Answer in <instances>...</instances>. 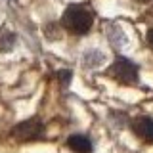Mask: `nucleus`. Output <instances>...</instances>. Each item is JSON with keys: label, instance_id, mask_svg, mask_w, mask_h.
<instances>
[{"label": "nucleus", "instance_id": "obj_1", "mask_svg": "<svg viewBox=\"0 0 153 153\" xmlns=\"http://www.w3.org/2000/svg\"><path fill=\"white\" fill-rule=\"evenodd\" d=\"M92 23L94 16L90 13V10L84 6H76V4H71L61 17V25L73 35H86L92 29Z\"/></svg>", "mask_w": 153, "mask_h": 153}, {"label": "nucleus", "instance_id": "obj_2", "mask_svg": "<svg viewBox=\"0 0 153 153\" xmlns=\"http://www.w3.org/2000/svg\"><path fill=\"white\" fill-rule=\"evenodd\" d=\"M109 75L121 84H136L138 82V65L128 57L119 56L115 63L109 67Z\"/></svg>", "mask_w": 153, "mask_h": 153}, {"label": "nucleus", "instance_id": "obj_3", "mask_svg": "<svg viewBox=\"0 0 153 153\" xmlns=\"http://www.w3.org/2000/svg\"><path fill=\"white\" fill-rule=\"evenodd\" d=\"M42 132H44V126L38 119H29V121H23L12 128V136L19 142L38 140V138H42Z\"/></svg>", "mask_w": 153, "mask_h": 153}, {"label": "nucleus", "instance_id": "obj_4", "mask_svg": "<svg viewBox=\"0 0 153 153\" xmlns=\"http://www.w3.org/2000/svg\"><path fill=\"white\" fill-rule=\"evenodd\" d=\"M132 130L142 142L153 143V119L151 117H146V115L136 117L132 121Z\"/></svg>", "mask_w": 153, "mask_h": 153}, {"label": "nucleus", "instance_id": "obj_5", "mask_svg": "<svg viewBox=\"0 0 153 153\" xmlns=\"http://www.w3.org/2000/svg\"><path fill=\"white\" fill-rule=\"evenodd\" d=\"M67 147H69L73 153H92L94 146L90 142L88 136L84 134H73V136L67 138Z\"/></svg>", "mask_w": 153, "mask_h": 153}, {"label": "nucleus", "instance_id": "obj_6", "mask_svg": "<svg viewBox=\"0 0 153 153\" xmlns=\"http://www.w3.org/2000/svg\"><path fill=\"white\" fill-rule=\"evenodd\" d=\"M13 44H16V35L4 29L0 33V52H10L13 48Z\"/></svg>", "mask_w": 153, "mask_h": 153}, {"label": "nucleus", "instance_id": "obj_7", "mask_svg": "<svg viewBox=\"0 0 153 153\" xmlns=\"http://www.w3.org/2000/svg\"><path fill=\"white\" fill-rule=\"evenodd\" d=\"M59 79H61V84L67 86V84H69V79H71V73H69V71H61V73H59Z\"/></svg>", "mask_w": 153, "mask_h": 153}, {"label": "nucleus", "instance_id": "obj_8", "mask_svg": "<svg viewBox=\"0 0 153 153\" xmlns=\"http://www.w3.org/2000/svg\"><path fill=\"white\" fill-rule=\"evenodd\" d=\"M147 44H149V48L153 50V29L147 31Z\"/></svg>", "mask_w": 153, "mask_h": 153}, {"label": "nucleus", "instance_id": "obj_9", "mask_svg": "<svg viewBox=\"0 0 153 153\" xmlns=\"http://www.w3.org/2000/svg\"><path fill=\"white\" fill-rule=\"evenodd\" d=\"M138 2H151V0H138Z\"/></svg>", "mask_w": 153, "mask_h": 153}]
</instances>
